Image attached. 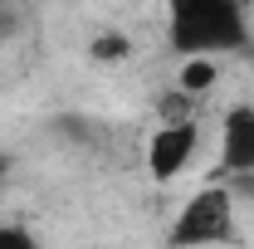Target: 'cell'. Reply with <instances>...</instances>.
Segmentation results:
<instances>
[{"label": "cell", "instance_id": "cell-7", "mask_svg": "<svg viewBox=\"0 0 254 249\" xmlns=\"http://www.w3.org/2000/svg\"><path fill=\"white\" fill-rule=\"evenodd\" d=\"M0 249H39L25 225H0Z\"/></svg>", "mask_w": 254, "mask_h": 249}, {"label": "cell", "instance_id": "cell-5", "mask_svg": "<svg viewBox=\"0 0 254 249\" xmlns=\"http://www.w3.org/2000/svg\"><path fill=\"white\" fill-rule=\"evenodd\" d=\"M215 83H220V59H181L176 63V93H186L190 103H200Z\"/></svg>", "mask_w": 254, "mask_h": 249}, {"label": "cell", "instance_id": "cell-8", "mask_svg": "<svg viewBox=\"0 0 254 249\" xmlns=\"http://www.w3.org/2000/svg\"><path fill=\"white\" fill-rule=\"evenodd\" d=\"M5 171H10V166H5V152H0V186H5Z\"/></svg>", "mask_w": 254, "mask_h": 249}, {"label": "cell", "instance_id": "cell-6", "mask_svg": "<svg viewBox=\"0 0 254 249\" xmlns=\"http://www.w3.org/2000/svg\"><path fill=\"white\" fill-rule=\"evenodd\" d=\"M88 54H93L98 63H113V59H127V54H132V39H127V34H98L93 44H88Z\"/></svg>", "mask_w": 254, "mask_h": 249}, {"label": "cell", "instance_id": "cell-1", "mask_svg": "<svg viewBox=\"0 0 254 249\" xmlns=\"http://www.w3.org/2000/svg\"><path fill=\"white\" fill-rule=\"evenodd\" d=\"M166 34L181 59H220L245 44L240 0H166Z\"/></svg>", "mask_w": 254, "mask_h": 249}, {"label": "cell", "instance_id": "cell-3", "mask_svg": "<svg viewBox=\"0 0 254 249\" xmlns=\"http://www.w3.org/2000/svg\"><path fill=\"white\" fill-rule=\"evenodd\" d=\"M195 147H200V123L195 118H186V123H157L152 127V137H147V176L152 181H176L181 171L190 166V156H195Z\"/></svg>", "mask_w": 254, "mask_h": 249}, {"label": "cell", "instance_id": "cell-2", "mask_svg": "<svg viewBox=\"0 0 254 249\" xmlns=\"http://www.w3.org/2000/svg\"><path fill=\"white\" fill-rule=\"evenodd\" d=\"M225 240H235V186L230 181L200 186L176 210L171 230H166V245L171 249H215Z\"/></svg>", "mask_w": 254, "mask_h": 249}, {"label": "cell", "instance_id": "cell-4", "mask_svg": "<svg viewBox=\"0 0 254 249\" xmlns=\"http://www.w3.org/2000/svg\"><path fill=\"white\" fill-rule=\"evenodd\" d=\"M220 171L235 181L254 176V103H235L220 118Z\"/></svg>", "mask_w": 254, "mask_h": 249}]
</instances>
